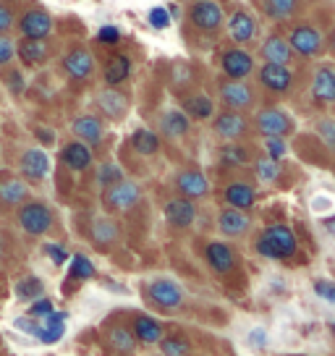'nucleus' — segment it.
<instances>
[{"instance_id": "obj_43", "label": "nucleus", "mask_w": 335, "mask_h": 356, "mask_svg": "<svg viewBox=\"0 0 335 356\" xmlns=\"http://www.w3.org/2000/svg\"><path fill=\"white\" fill-rule=\"evenodd\" d=\"M257 176L262 178V181H278L280 178V160H270V157H262V160H257Z\"/></svg>"}, {"instance_id": "obj_9", "label": "nucleus", "mask_w": 335, "mask_h": 356, "mask_svg": "<svg viewBox=\"0 0 335 356\" xmlns=\"http://www.w3.org/2000/svg\"><path fill=\"white\" fill-rule=\"evenodd\" d=\"M19 170H22L24 181H29V184L45 181L47 173H50V157L45 155V149L32 147V149H26V152L19 157Z\"/></svg>"}, {"instance_id": "obj_46", "label": "nucleus", "mask_w": 335, "mask_h": 356, "mask_svg": "<svg viewBox=\"0 0 335 356\" xmlns=\"http://www.w3.org/2000/svg\"><path fill=\"white\" fill-rule=\"evenodd\" d=\"M147 22L152 24V29H168L170 26V11L163 8V6H157V8L147 13Z\"/></svg>"}, {"instance_id": "obj_56", "label": "nucleus", "mask_w": 335, "mask_h": 356, "mask_svg": "<svg viewBox=\"0 0 335 356\" xmlns=\"http://www.w3.org/2000/svg\"><path fill=\"white\" fill-rule=\"evenodd\" d=\"M312 207L317 212H325L327 207H330V200H327V197H317V200L312 202Z\"/></svg>"}, {"instance_id": "obj_26", "label": "nucleus", "mask_w": 335, "mask_h": 356, "mask_svg": "<svg viewBox=\"0 0 335 356\" xmlns=\"http://www.w3.org/2000/svg\"><path fill=\"white\" fill-rule=\"evenodd\" d=\"M131 333H134V338L139 341V343H160L163 341V325L157 323L155 317H149V314H139L134 320V325H131Z\"/></svg>"}, {"instance_id": "obj_6", "label": "nucleus", "mask_w": 335, "mask_h": 356, "mask_svg": "<svg viewBox=\"0 0 335 356\" xmlns=\"http://www.w3.org/2000/svg\"><path fill=\"white\" fill-rule=\"evenodd\" d=\"M186 16L191 26L199 32H218L223 26V8L215 0H194Z\"/></svg>"}, {"instance_id": "obj_18", "label": "nucleus", "mask_w": 335, "mask_h": 356, "mask_svg": "<svg viewBox=\"0 0 335 356\" xmlns=\"http://www.w3.org/2000/svg\"><path fill=\"white\" fill-rule=\"evenodd\" d=\"M60 163L74 170V173H84L92 165V147H87L84 142H68L60 149Z\"/></svg>"}, {"instance_id": "obj_15", "label": "nucleus", "mask_w": 335, "mask_h": 356, "mask_svg": "<svg viewBox=\"0 0 335 356\" xmlns=\"http://www.w3.org/2000/svg\"><path fill=\"white\" fill-rule=\"evenodd\" d=\"M16 58L29 68L42 66L50 58V44H47V40H26V37H22L16 42Z\"/></svg>"}, {"instance_id": "obj_52", "label": "nucleus", "mask_w": 335, "mask_h": 356, "mask_svg": "<svg viewBox=\"0 0 335 356\" xmlns=\"http://www.w3.org/2000/svg\"><path fill=\"white\" fill-rule=\"evenodd\" d=\"M320 134L325 136V142L335 147V121H322L320 123Z\"/></svg>"}, {"instance_id": "obj_29", "label": "nucleus", "mask_w": 335, "mask_h": 356, "mask_svg": "<svg viewBox=\"0 0 335 356\" xmlns=\"http://www.w3.org/2000/svg\"><path fill=\"white\" fill-rule=\"evenodd\" d=\"M102 76H105V84H108V87H118V84H123L126 79L131 76V58L123 56V53L113 56L111 60L105 63Z\"/></svg>"}, {"instance_id": "obj_51", "label": "nucleus", "mask_w": 335, "mask_h": 356, "mask_svg": "<svg viewBox=\"0 0 335 356\" xmlns=\"http://www.w3.org/2000/svg\"><path fill=\"white\" fill-rule=\"evenodd\" d=\"M314 293L322 296L325 301L335 304V283H330V280H314Z\"/></svg>"}, {"instance_id": "obj_4", "label": "nucleus", "mask_w": 335, "mask_h": 356, "mask_svg": "<svg viewBox=\"0 0 335 356\" xmlns=\"http://www.w3.org/2000/svg\"><path fill=\"white\" fill-rule=\"evenodd\" d=\"M142 200V191L136 186L134 181H118V184H113L108 189H102V204H105V210L111 212H129L131 207H136Z\"/></svg>"}, {"instance_id": "obj_12", "label": "nucleus", "mask_w": 335, "mask_h": 356, "mask_svg": "<svg viewBox=\"0 0 335 356\" xmlns=\"http://www.w3.org/2000/svg\"><path fill=\"white\" fill-rule=\"evenodd\" d=\"M63 71H66L71 79H76V81H84V79L92 76V71H95V58L87 47H71L66 56H63Z\"/></svg>"}, {"instance_id": "obj_54", "label": "nucleus", "mask_w": 335, "mask_h": 356, "mask_svg": "<svg viewBox=\"0 0 335 356\" xmlns=\"http://www.w3.org/2000/svg\"><path fill=\"white\" fill-rule=\"evenodd\" d=\"M8 87L13 89V95H22L24 92V79L19 71H11V74H8Z\"/></svg>"}, {"instance_id": "obj_7", "label": "nucleus", "mask_w": 335, "mask_h": 356, "mask_svg": "<svg viewBox=\"0 0 335 356\" xmlns=\"http://www.w3.org/2000/svg\"><path fill=\"white\" fill-rule=\"evenodd\" d=\"M22 37L26 40H47L53 32V16L45 8H29L22 13V19L16 22Z\"/></svg>"}, {"instance_id": "obj_47", "label": "nucleus", "mask_w": 335, "mask_h": 356, "mask_svg": "<svg viewBox=\"0 0 335 356\" xmlns=\"http://www.w3.org/2000/svg\"><path fill=\"white\" fill-rule=\"evenodd\" d=\"M42 252H45L47 259H50L53 265H58V267L66 265V262H68V252L60 244H53V241H50V244L42 246Z\"/></svg>"}, {"instance_id": "obj_38", "label": "nucleus", "mask_w": 335, "mask_h": 356, "mask_svg": "<svg viewBox=\"0 0 335 356\" xmlns=\"http://www.w3.org/2000/svg\"><path fill=\"white\" fill-rule=\"evenodd\" d=\"M183 108L189 113V118H197V121H204L215 113V105L207 95H191V97H186Z\"/></svg>"}, {"instance_id": "obj_34", "label": "nucleus", "mask_w": 335, "mask_h": 356, "mask_svg": "<svg viewBox=\"0 0 335 356\" xmlns=\"http://www.w3.org/2000/svg\"><path fill=\"white\" fill-rule=\"evenodd\" d=\"M13 293H16V299L19 301H26V304H29V301L45 296V283L37 278V275H26V278H22L19 283H16Z\"/></svg>"}, {"instance_id": "obj_21", "label": "nucleus", "mask_w": 335, "mask_h": 356, "mask_svg": "<svg viewBox=\"0 0 335 356\" xmlns=\"http://www.w3.org/2000/svg\"><path fill=\"white\" fill-rule=\"evenodd\" d=\"M228 32L238 44H249L257 37V19L249 11H234L228 19Z\"/></svg>"}, {"instance_id": "obj_10", "label": "nucleus", "mask_w": 335, "mask_h": 356, "mask_svg": "<svg viewBox=\"0 0 335 356\" xmlns=\"http://www.w3.org/2000/svg\"><path fill=\"white\" fill-rule=\"evenodd\" d=\"M220 100L228 111H249L254 105V92L249 84L244 81H236V79H228L225 84H220Z\"/></svg>"}, {"instance_id": "obj_13", "label": "nucleus", "mask_w": 335, "mask_h": 356, "mask_svg": "<svg viewBox=\"0 0 335 356\" xmlns=\"http://www.w3.org/2000/svg\"><path fill=\"white\" fill-rule=\"evenodd\" d=\"M220 68H223V74L228 79L241 81V79H246L252 71H254V58L249 56L246 50H241V47H234V50H225L223 53V58H220Z\"/></svg>"}, {"instance_id": "obj_33", "label": "nucleus", "mask_w": 335, "mask_h": 356, "mask_svg": "<svg viewBox=\"0 0 335 356\" xmlns=\"http://www.w3.org/2000/svg\"><path fill=\"white\" fill-rule=\"evenodd\" d=\"M160 129H163V134H165L168 139H179V136H183V134L189 131V115H186L183 111L163 113Z\"/></svg>"}, {"instance_id": "obj_55", "label": "nucleus", "mask_w": 335, "mask_h": 356, "mask_svg": "<svg viewBox=\"0 0 335 356\" xmlns=\"http://www.w3.org/2000/svg\"><path fill=\"white\" fill-rule=\"evenodd\" d=\"M249 343L252 346H265V330H262V327H254V330H252V333H249Z\"/></svg>"}, {"instance_id": "obj_41", "label": "nucleus", "mask_w": 335, "mask_h": 356, "mask_svg": "<svg viewBox=\"0 0 335 356\" xmlns=\"http://www.w3.org/2000/svg\"><path fill=\"white\" fill-rule=\"evenodd\" d=\"M246 160H249V155H246L244 147L238 145H225L223 149H220V163H225V165H244Z\"/></svg>"}, {"instance_id": "obj_37", "label": "nucleus", "mask_w": 335, "mask_h": 356, "mask_svg": "<svg viewBox=\"0 0 335 356\" xmlns=\"http://www.w3.org/2000/svg\"><path fill=\"white\" fill-rule=\"evenodd\" d=\"M262 8L270 19L275 22H286L293 13L299 11V0H262Z\"/></svg>"}, {"instance_id": "obj_17", "label": "nucleus", "mask_w": 335, "mask_h": 356, "mask_svg": "<svg viewBox=\"0 0 335 356\" xmlns=\"http://www.w3.org/2000/svg\"><path fill=\"white\" fill-rule=\"evenodd\" d=\"M259 84L270 92H288L293 84V74L288 66H278V63H265L259 68Z\"/></svg>"}, {"instance_id": "obj_3", "label": "nucleus", "mask_w": 335, "mask_h": 356, "mask_svg": "<svg viewBox=\"0 0 335 356\" xmlns=\"http://www.w3.org/2000/svg\"><path fill=\"white\" fill-rule=\"evenodd\" d=\"M288 44L302 58H317L325 50V37L312 24H296L288 34Z\"/></svg>"}, {"instance_id": "obj_24", "label": "nucleus", "mask_w": 335, "mask_h": 356, "mask_svg": "<svg viewBox=\"0 0 335 356\" xmlns=\"http://www.w3.org/2000/svg\"><path fill=\"white\" fill-rule=\"evenodd\" d=\"M262 58H265V63H278V66H288L291 58H293V50H291V44L286 37H280V34H270L268 40L262 42Z\"/></svg>"}, {"instance_id": "obj_1", "label": "nucleus", "mask_w": 335, "mask_h": 356, "mask_svg": "<svg viewBox=\"0 0 335 356\" xmlns=\"http://www.w3.org/2000/svg\"><path fill=\"white\" fill-rule=\"evenodd\" d=\"M299 241L296 234L291 231L288 225H268L262 236L257 238V254L268 257V259H288L296 254Z\"/></svg>"}, {"instance_id": "obj_5", "label": "nucleus", "mask_w": 335, "mask_h": 356, "mask_svg": "<svg viewBox=\"0 0 335 356\" xmlns=\"http://www.w3.org/2000/svg\"><path fill=\"white\" fill-rule=\"evenodd\" d=\"M145 296L149 304H155V307H160V309H165V312H173L181 307L183 291H181V286L176 283V280L157 278L145 286Z\"/></svg>"}, {"instance_id": "obj_32", "label": "nucleus", "mask_w": 335, "mask_h": 356, "mask_svg": "<svg viewBox=\"0 0 335 356\" xmlns=\"http://www.w3.org/2000/svg\"><path fill=\"white\" fill-rule=\"evenodd\" d=\"M105 343L111 346V351H115V354H121V356H129V354H134V348H136V338L131 330H126V327H111L108 330V335H105Z\"/></svg>"}, {"instance_id": "obj_28", "label": "nucleus", "mask_w": 335, "mask_h": 356, "mask_svg": "<svg viewBox=\"0 0 335 356\" xmlns=\"http://www.w3.org/2000/svg\"><path fill=\"white\" fill-rule=\"evenodd\" d=\"M118 234H121V231H118L115 220H111V218H97L90 228L92 244L100 246V249H111V246L118 241Z\"/></svg>"}, {"instance_id": "obj_11", "label": "nucleus", "mask_w": 335, "mask_h": 356, "mask_svg": "<svg viewBox=\"0 0 335 356\" xmlns=\"http://www.w3.org/2000/svg\"><path fill=\"white\" fill-rule=\"evenodd\" d=\"M257 131L265 134V139L268 136H280L283 139L286 134L293 131V121L278 108H265V111L257 113Z\"/></svg>"}, {"instance_id": "obj_44", "label": "nucleus", "mask_w": 335, "mask_h": 356, "mask_svg": "<svg viewBox=\"0 0 335 356\" xmlns=\"http://www.w3.org/2000/svg\"><path fill=\"white\" fill-rule=\"evenodd\" d=\"M13 58H16V42L8 34H0V68L11 66Z\"/></svg>"}, {"instance_id": "obj_14", "label": "nucleus", "mask_w": 335, "mask_h": 356, "mask_svg": "<svg viewBox=\"0 0 335 356\" xmlns=\"http://www.w3.org/2000/svg\"><path fill=\"white\" fill-rule=\"evenodd\" d=\"M204 259H207V265L213 267L218 275H225V273H231V270L238 265V257H236L234 246L223 244V241L207 244V249H204Z\"/></svg>"}, {"instance_id": "obj_60", "label": "nucleus", "mask_w": 335, "mask_h": 356, "mask_svg": "<svg viewBox=\"0 0 335 356\" xmlns=\"http://www.w3.org/2000/svg\"><path fill=\"white\" fill-rule=\"evenodd\" d=\"M333 327H335V325H333Z\"/></svg>"}, {"instance_id": "obj_20", "label": "nucleus", "mask_w": 335, "mask_h": 356, "mask_svg": "<svg viewBox=\"0 0 335 356\" xmlns=\"http://www.w3.org/2000/svg\"><path fill=\"white\" fill-rule=\"evenodd\" d=\"M97 108L102 111L105 118H111V121H121L123 115L129 113V100H126V95L118 92L115 87H108L97 95Z\"/></svg>"}, {"instance_id": "obj_48", "label": "nucleus", "mask_w": 335, "mask_h": 356, "mask_svg": "<svg viewBox=\"0 0 335 356\" xmlns=\"http://www.w3.org/2000/svg\"><path fill=\"white\" fill-rule=\"evenodd\" d=\"M265 149H268L270 160H283L288 147H286V142H283L280 136H268V142H265Z\"/></svg>"}, {"instance_id": "obj_59", "label": "nucleus", "mask_w": 335, "mask_h": 356, "mask_svg": "<svg viewBox=\"0 0 335 356\" xmlns=\"http://www.w3.org/2000/svg\"><path fill=\"white\" fill-rule=\"evenodd\" d=\"M3 257H6V246H3V241H0V262H3Z\"/></svg>"}, {"instance_id": "obj_45", "label": "nucleus", "mask_w": 335, "mask_h": 356, "mask_svg": "<svg viewBox=\"0 0 335 356\" xmlns=\"http://www.w3.org/2000/svg\"><path fill=\"white\" fill-rule=\"evenodd\" d=\"M13 327H16V330H22L24 335H32V338H37V335H40V330H42V323L26 314V317H16V320H13Z\"/></svg>"}, {"instance_id": "obj_31", "label": "nucleus", "mask_w": 335, "mask_h": 356, "mask_svg": "<svg viewBox=\"0 0 335 356\" xmlns=\"http://www.w3.org/2000/svg\"><path fill=\"white\" fill-rule=\"evenodd\" d=\"M218 228H220V234H225V236H244L246 231H249V218H246L241 210L228 207V210L220 212Z\"/></svg>"}, {"instance_id": "obj_35", "label": "nucleus", "mask_w": 335, "mask_h": 356, "mask_svg": "<svg viewBox=\"0 0 335 356\" xmlns=\"http://www.w3.org/2000/svg\"><path fill=\"white\" fill-rule=\"evenodd\" d=\"M131 147H134V152L139 155H155L157 149H160V136L155 131H149V129H136L131 134Z\"/></svg>"}, {"instance_id": "obj_50", "label": "nucleus", "mask_w": 335, "mask_h": 356, "mask_svg": "<svg viewBox=\"0 0 335 356\" xmlns=\"http://www.w3.org/2000/svg\"><path fill=\"white\" fill-rule=\"evenodd\" d=\"M16 26V16H13V8H8L3 0H0V34L11 32Z\"/></svg>"}, {"instance_id": "obj_25", "label": "nucleus", "mask_w": 335, "mask_h": 356, "mask_svg": "<svg viewBox=\"0 0 335 356\" xmlns=\"http://www.w3.org/2000/svg\"><path fill=\"white\" fill-rule=\"evenodd\" d=\"M225 202H228V207H234V210H249V207H254V202H257V191L254 186H249V184H241V181H236V184H228L223 191Z\"/></svg>"}, {"instance_id": "obj_58", "label": "nucleus", "mask_w": 335, "mask_h": 356, "mask_svg": "<svg viewBox=\"0 0 335 356\" xmlns=\"http://www.w3.org/2000/svg\"><path fill=\"white\" fill-rule=\"evenodd\" d=\"M327 44H330V50L335 53V29L330 32V37H327Z\"/></svg>"}, {"instance_id": "obj_36", "label": "nucleus", "mask_w": 335, "mask_h": 356, "mask_svg": "<svg viewBox=\"0 0 335 356\" xmlns=\"http://www.w3.org/2000/svg\"><path fill=\"white\" fill-rule=\"evenodd\" d=\"M90 278H95V265H92L90 257L84 254L68 257V280L81 283V280H90Z\"/></svg>"}, {"instance_id": "obj_39", "label": "nucleus", "mask_w": 335, "mask_h": 356, "mask_svg": "<svg viewBox=\"0 0 335 356\" xmlns=\"http://www.w3.org/2000/svg\"><path fill=\"white\" fill-rule=\"evenodd\" d=\"M95 181H97L100 189H108L113 184L123 181V170L115 165V163H102V165L97 168V173H95Z\"/></svg>"}, {"instance_id": "obj_53", "label": "nucleus", "mask_w": 335, "mask_h": 356, "mask_svg": "<svg viewBox=\"0 0 335 356\" xmlns=\"http://www.w3.org/2000/svg\"><path fill=\"white\" fill-rule=\"evenodd\" d=\"M34 136H37L42 145H53V142H56V134L50 131V129H45V126H37V129H34Z\"/></svg>"}, {"instance_id": "obj_2", "label": "nucleus", "mask_w": 335, "mask_h": 356, "mask_svg": "<svg viewBox=\"0 0 335 356\" xmlns=\"http://www.w3.org/2000/svg\"><path fill=\"white\" fill-rule=\"evenodd\" d=\"M16 222H19V228L24 234L37 238V236H45L53 228L56 215H53V210L47 207L45 202L26 200L22 207H16Z\"/></svg>"}, {"instance_id": "obj_22", "label": "nucleus", "mask_w": 335, "mask_h": 356, "mask_svg": "<svg viewBox=\"0 0 335 356\" xmlns=\"http://www.w3.org/2000/svg\"><path fill=\"white\" fill-rule=\"evenodd\" d=\"M246 129H249V123H246V118L238 111H223L218 118H215V134L223 136V139H228V142H234V139H238V136H244Z\"/></svg>"}, {"instance_id": "obj_27", "label": "nucleus", "mask_w": 335, "mask_h": 356, "mask_svg": "<svg viewBox=\"0 0 335 356\" xmlns=\"http://www.w3.org/2000/svg\"><path fill=\"white\" fill-rule=\"evenodd\" d=\"M312 95L320 102H335V68L320 66L312 81Z\"/></svg>"}, {"instance_id": "obj_23", "label": "nucleus", "mask_w": 335, "mask_h": 356, "mask_svg": "<svg viewBox=\"0 0 335 356\" xmlns=\"http://www.w3.org/2000/svg\"><path fill=\"white\" fill-rule=\"evenodd\" d=\"M165 220L173 225V228H189L191 222L197 220V204L191 200H170L165 204Z\"/></svg>"}, {"instance_id": "obj_8", "label": "nucleus", "mask_w": 335, "mask_h": 356, "mask_svg": "<svg viewBox=\"0 0 335 356\" xmlns=\"http://www.w3.org/2000/svg\"><path fill=\"white\" fill-rule=\"evenodd\" d=\"M29 200V184L11 173H0V210H16Z\"/></svg>"}, {"instance_id": "obj_42", "label": "nucleus", "mask_w": 335, "mask_h": 356, "mask_svg": "<svg viewBox=\"0 0 335 356\" xmlns=\"http://www.w3.org/2000/svg\"><path fill=\"white\" fill-rule=\"evenodd\" d=\"M53 312H56V304L47 299V296H40V299L29 301V309H26V314L42 323V320H45V317H50Z\"/></svg>"}, {"instance_id": "obj_16", "label": "nucleus", "mask_w": 335, "mask_h": 356, "mask_svg": "<svg viewBox=\"0 0 335 356\" xmlns=\"http://www.w3.org/2000/svg\"><path fill=\"white\" fill-rule=\"evenodd\" d=\"M71 131L79 142H84L87 147H95L102 142V134H105V126L97 115H79L71 121Z\"/></svg>"}, {"instance_id": "obj_57", "label": "nucleus", "mask_w": 335, "mask_h": 356, "mask_svg": "<svg viewBox=\"0 0 335 356\" xmlns=\"http://www.w3.org/2000/svg\"><path fill=\"white\" fill-rule=\"evenodd\" d=\"M325 228H327V231H330V234L335 236V215H333V218H327V220H325Z\"/></svg>"}, {"instance_id": "obj_49", "label": "nucleus", "mask_w": 335, "mask_h": 356, "mask_svg": "<svg viewBox=\"0 0 335 356\" xmlns=\"http://www.w3.org/2000/svg\"><path fill=\"white\" fill-rule=\"evenodd\" d=\"M118 40H121V29L113 26V24H105L100 32H97V42L102 44H118Z\"/></svg>"}, {"instance_id": "obj_30", "label": "nucleus", "mask_w": 335, "mask_h": 356, "mask_svg": "<svg viewBox=\"0 0 335 356\" xmlns=\"http://www.w3.org/2000/svg\"><path fill=\"white\" fill-rule=\"evenodd\" d=\"M66 312H53L50 317L42 320V330L37 335V341H42L45 346H53L58 343L63 335H66Z\"/></svg>"}, {"instance_id": "obj_40", "label": "nucleus", "mask_w": 335, "mask_h": 356, "mask_svg": "<svg viewBox=\"0 0 335 356\" xmlns=\"http://www.w3.org/2000/svg\"><path fill=\"white\" fill-rule=\"evenodd\" d=\"M160 351H163V356H189L191 346L181 335H168L160 341Z\"/></svg>"}, {"instance_id": "obj_19", "label": "nucleus", "mask_w": 335, "mask_h": 356, "mask_svg": "<svg viewBox=\"0 0 335 356\" xmlns=\"http://www.w3.org/2000/svg\"><path fill=\"white\" fill-rule=\"evenodd\" d=\"M176 189H179L183 200L194 202L210 191V184H207L204 173H199V170H181L179 178H176Z\"/></svg>"}]
</instances>
